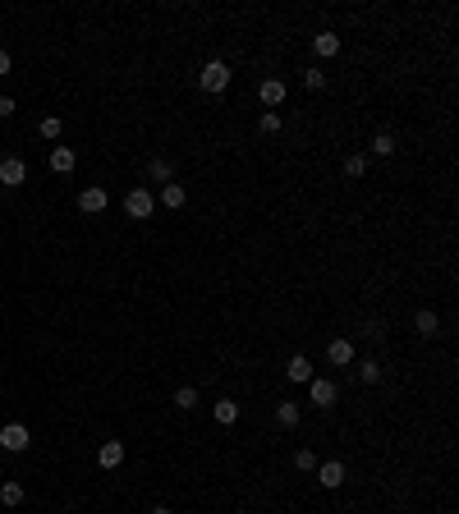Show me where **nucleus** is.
Here are the masks:
<instances>
[{"label":"nucleus","instance_id":"nucleus-1","mask_svg":"<svg viewBox=\"0 0 459 514\" xmlns=\"http://www.w3.org/2000/svg\"><path fill=\"white\" fill-rule=\"evenodd\" d=\"M198 87H202V92H226V87H230V65L226 60H207V65H202V74H198Z\"/></svg>","mask_w":459,"mask_h":514},{"label":"nucleus","instance_id":"nucleus-2","mask_svg":"<svg viewBox=\"0 0 459 514\" xmlns=\"http://www.w3.org/2000/svg\"><path fill=\"white\" fill-rule=\"evenodd\" d=\"M152 207H156V198H152L148 189H129V193H124V216L148 220V216H152Z\"/></svg>","mask_w":459,"mask_h":514},{"label":"nucleus","instance_id":"nucleus-3","mask_svg":"<svg viewBox=\"0 0 459 514\" xmlns=\"http://www.w3.org/2000/svg\"><path fill=\"white\" fill-rule=\"evenodd\" d=\"M28 445H33V436H28L23 423H5L0 428V450H9V454H23Z\"/></svg>","mask_w":459,"mask_h":514},{"label":"nucleus","instance_id":"nucleus-4","mask_svg":"<svg viewBox=\"0 0 459 514\" xmlns=\"http://www.w3.org/2000/svg\"><path fill=\"white\" fill-rule=\"evenodd\" d=\"M308 400H312V404H321V409H331V404L340 400L336 381H326V376H312V381H308Z\"/></svg>","mask_w":459,"mask_h":514},{"label":"nucleus","instance_id":"nucleus-5","mask_svg":"<svg viewBox=\"0 0 459 514\" xmlns=\"http://www.w3.org/2000/svg\"><path fill=\"white\" fill-rule=\"evenodd\" d=\"M106 202H111V198H106V189H96V184L78 193V211H87V216H101V211H106Z\"/></svg>","mask_w":459,"mask_h":514},{"label":"nucleus","instance_id":"nucleus-6","mask_svg":"<svg viewBox=\"0 0 459 514\" xmlns=\"http://www.w3.org/2000/svg\"><path fill=\"white\" fill-rule=\"evenodd\" d=\"M312 473H317V482H321L326 491H336L340 482H345V464H340V459H326V464H317Z\"/></svg>","mask_w":459,"mask_h":514},{"label":"nucleus","instance_id":"nucleus-7","mask_svg":"<svg viewBox=\"0 0 459 514\" xmlns=\"http://www.w3.org/2000/svg\"><path fill=\"white\" fill-rule=\"evenodd\" d=\"M96 464H101V469H120V464H124V441H101Z\"/></svg>","mask_w":459,"mask_h":514},{"label":"nucleus","instance_id":"nucleus-8","mask_svg":"<svg viewBox=\"0 0 459 514\" xmlns=\"http://www.w3.org/2000/svg\"><path fill=\"white\" fill-rule=\"evenodd\" d=\"M28 179V166L18 157H5L0 161V189H5V184H23Z\"/></svg>","mask_w":459,"mask_h":514},{"label":"nucleus","instance_id":"nucleus-9","mask_svg":"<svg viewBox=\"0 0 459 514\" xmlns=\"http://www.w3.org/2000/svg\"><path fill=\"white\" fill-rule=\"evenodd\" d=\"M414 331L423 335V340H432V335L441 331V322H436V313H432V308H418V313H414Z\"/></svg>","mask_w":459,"mask_h":514},{"label":"nucleus","instance_id":"nucleus-10","mask_svg":"<svg viewBox=\"0 0 459 514\" xmlns=\"http://www.w3.org/2000/svg\"><path fill=\"white\" fill-rule=\"evenodd\" d=\"M78 166V152L74 147H51V170L55 174H70Z\"/></svg>","mask_w":459,"mask_h":514},{"label":"nucleus","instance_id":"nucleus-11","mask_svg":"<svg viewBox=\"0 0 459 514\" xmlns=\"http://www.w3.org/2000/svg\"><path fill=\"white\" fill-rule=\"evenodd\" d=\"M258 96H262V106H271V111H276V106L285 101V83H280V79H267V83L258 87Z\"/></svg>","mask_w":459,"mask_h":514},{"label":"nucleus","instance_id":"nucleus-12","mask_svg":"<svg viewBox=\"0 0 459 514\" xmlns=\"http://www.w3.org/2000/svg\"><path fill=\"white\" fill-rule=\"evenodd\" d=\"M326 358L336 367H349V363H354V345H349V340H331L326 345Z\"/></svg>","mask_w":459,"mask_h":514},{"label":"nucleus","instance_id":"nucleus-13","mask_svg":"<svg viewBox=\"0 0 459 514\" xmlns=\"http://www.w3.org/2000/svg\"><path fill=\"white\" fill-rule=\"evenodd\" d=\"M148 179H152V184H161V189H165V184H175V170H170V161L152 157V161H148Z\"/></svg>","mask_w":459,"mask_h":514},{"label":"nucleus","instance_id":"nucleus-14","mask_svg":"<svg viewBox=\"0 0 459 514\" xmlns=\"http://www.w3.org/2000/svg\"><path fill=\"white\" fill-rule=\"evenodd\" d=\"M312 51H317L321 60H331V55H340V37L336 33H317L312 37Z\"/></svg>","mask_w":459,"mask_h":514},{"label":"nucleus","instance_id":"nucleus-15","mask_svg":"<svg viewBox=\"0 0 459 514\" xmlns=\"http://www.w3.org/2000/svg\"><path fill=\"white\" fill-rule=\"evenodd\" d=\"M285 372H289V381H299V386H308V381H312V363H308L304 354H294V358H289V367H285Z\"/></svg>","mask_w":459,"mask_h":514},{"label":"nucleus","instance_id":"nucleus-16","mask_svg":"<svg viewBox=\"0 0 459 514\" xmlns=\"http://www.w3.org/2000/svg\"><path fill=\"white\" fill-rule=\"evenodd\" d=\"M161 202H165L170 211H179L184 202H189V193H184V184H165V189H161Z\"/></svg>","mask_w":459,"mask_h":514},{"label":"nucleus","instance_id":"nucleus-17","mask_svg":"<svg viewBox=\"0 0 459 514\" xmlns=\"http://www.w3.org/2000/svg\"><path fill=\"white\" fill-rule=\"evenodd\" d=\"M23 496H28V491H23V482H5V487H0V505H9V510H14V505H23Z\"/></svg>","mask_w":459,"mask_h":514},{"label":"nucleus","instance_id":"nucleus-18","mask_svg":"<svg viewBox=\"0 0 459 514\" xmlns=\"http://www.w3.org/2000/svg\"><path fill=\"white\" fill-rule=\"evenodd\" d=\"M358 381L377 386V381H382V363H377V358H363V363H358Z\"/></svg>","mask_w":459,"mask_h":514},{"label":"nucleus","instance_id":"nucleus-19","mask_svg":"<svg viewBox=\"0 0 459 514\" xmlns=\"http://www.w3.org/2000/svg\"><path fill=\"white\" fill-rule=\"evenodd\" d=\"M276 423H280V428H299V404L294 400L276 404Z\"/></svg>","mask_w":459,"mask_h":514},{"label":"nucleus","instance_id":"nucleus-20","mask_svg":"<svg viewBox=\"0 0 459 514\" xmlns=\"http://www.w3.org/2000/svg\"><path fill=\"white\" fill-rule=\"evenodd\" d=\"M175 409H198V386H179V391H175Z\"/></svg>","mask_w":459,"mask_h":514},{"label":"nucleus","instance_id":"nucleus-21","mask_svg":"<svg viewBox=\"0 0 459 514\" xmlns=\"http://www.w3.org/2000/svg\"><path fill=\"white\" fill-rule=\"evenodd\" d=\"M211 413H216L221 428H230V423L239 418V404H234V400H216V409H211Z\"/></svg>","mask_w":459,"mask_h":514},{"label":"nucleus","instance_id":"nucleus-22","mask_svg":"<svg viewBox=\"0 0 459 514\" xmlns=\"http://www.w3.org/2000/svg\"><path fill=\"white\" fill-rule=\"evenodd\" d=\"M345 174H349V179H363V174H367V157H363V152L345 161Z\"/></svg>","mask_w":459,"mask_h":514},{"label":"nucleus","instance_id":"nucleus-23","mask_svg":"<svg viewBox=\"0 0 459 514\" xmlns=\"http://www.w3.org/2000/svg\"><path fill=\"white\" fill-rule=\"evenodd\" d=\"M258 129H262V133H280V129H285V120H280L276 111H267V115L258 120Z\"/></svg>","mask_w":459,"mask_h":514},{"label":"nucleus","instance_id":"nucleus-24","mask_svg":"<svg viewBox=\"0 0 459 514\" xmlns=\"http://www.w3.org/2000/svg\"><path fill=\"white\" fill-rule=\"evenodd\" d=\"M372 152H377V157H395V138H390V133H377V138H372Z\"/></svg>","mask_w":459,"mask_h":514},{"label":"nucleus","instance_id":"nucleus-25","mask_svg":"<svg viewBox=\"0 0 459 514\" xmlns=\"http://www.w3.org/2000/svg\"><path fill=\"white\" fill-rule=\"evenodd\" d=\"M294 469H299V473H312V469H317V454H312L308 445H304V450L294 454Z\"/></svg>","mask_w":459,"mask_h":514},{"label":"nucleus","instance_id":"nucleus-26","mask_svg":"<svg viewBox=\"0 0 459 514\" xmlns=\"http://www.w3.org/2000/svg\"><path fill=\"white\" fill-rule=\"evenodd\" d=\"M37 129H42V138H60V129H65V124H60V115H46V120L37 124Z\"/></svg>","mask_w":459,"mask_h":514},{"label":"nucleus","instance_id":"nucleus-27","mask_svg":"<svg viewBox=\"0 0 459 514\" xmlns=\"http://www.w3.org/2000/svg\"><path fill=\"white\" fill-rule=\"evenodd\" d=\"M304 83L312 87V92H317V87H326V74H321L317 65H312V69H304Z\"/></svg>","mask_w":459,"mask_h":514},{"label":"nucleus","instance_id":"nucleus-28","mask_svg":"<svg viewBox=\"0 0 459 514\" xmlns=\"http://www.w3.org/2000/svg\"><path fill=\"white\" fill-rule=\"evenodd\" d=\"M363 335H367V340H382L386 326H382V322H367V326H363Z\"/></svg>","mask_w":459,"mask_h":514},{"label":"nucleus","instance_id":"nucleus-29","mask_svg":"<svg viewBox=\"0 0 459 514\" xmlns=\"http://www.w3.org/2000/svg\"><path fill=\"white\" fill-rule=\"evenodd\" d=\"M14 111H18V106H14V96H0V120H9Z\"/></svg>","mask_w":459,"mask_h":514},{"label":"nucleus","instance_id":"nucleus-30","mask_svg":"<svg viewBox=\"0 0 459 514\" xmlns=\"http://www.w3.org/2000/svg\"><path fill=\"white\" fill-rule=\"evenodd\" d=\"M9 69H14V55H9V51H0V79H5Z\"/></svg>","mask_w":459,"mask_h":514},{"label":"nucleus","instance_id":"nucleus-31","mask_svg":"<svg viewBox=\"0 0 459 514\" xmlns=\"http://www.w3.org/2000/svg\"><path fill=\"white\" fill-rule=\"evenodd\" d=\"M152 514H170V510H165V505H156V510H152Z\"/></svg>","mask_w":459,"mask_h":514},{"label":"nucleus","instance_id":"nucleus-32","mask_svg":"<svg viewBox=\"0 0 459 514\" xmlns=\"http://www.w3.org/2000/svg\"><path fill=\"white\" fill-rule=\"evenodd\" d=\"M0 202H5V189H0Z\"/></svg>","mask_w":459,"mask_h":514}]
</instances>
